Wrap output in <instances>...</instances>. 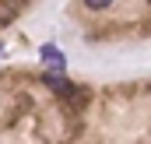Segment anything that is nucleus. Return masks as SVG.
Segmentation results:
<instances>
[{
    "instance_id": "nucleus-5",
    "label": "nucleus",
    "mask_w": 151,
    "mask_h": 144,
    "mask_svg": "<svg viewBox=\"0 0 151 144\" xmlns=\"http://www.w3.org/2000/svg\"><path fill=\"white\" fill-rule=\"evenodd\" d=\"M148 4H151V0H148Z\"/></svg>"
},
{
    "instance_id": "nucleus-1",
    "label": "nucleus",
    "mask_w": 151,
    "mask_h": 144,
    "mask_svg": "<svg viewBox=\"0 0 151 144\" xmlns=\"http://www.w3.org/2000/svg\"><path fill=\"white\" fill-rule=\"evenodd\" d=\"M42 81H46V84H49L53 91H60L63 99H77V88L70 84V81H67V77H63V74H53V71H46V74H42Z\"/></svg>"
},
{
    "instance_id": "nucleus-2",
    "label": "nucleus",
    "mask_w": 151,
    "mask_h": 144,
    "mask_svg": "<svg viewBox=\"0 0 151 144\" xmlns=\"http://www.w3.org/2000/svg\"><path fill=\"white\" fill-rule=\"evenodd\" d=\"M39 56H42V63H49V67H53L56 74L67 67V60H63V53H60L56 46H42V49H39Z\"/></svg>"
},
{
    "instance_id": "nucleus-4",
    "label": "nucleus",
    "mask_w": 151,
    "mask_h": 144,
    "mask_svg": "<svg viewBox=\"0 0 151 144\" xmlns=\"http://www.w3.org/2000/svg\"><path fill=\"white\" fill-rule=\"evenodd\" d=\"M113 0H84V7H91V11H106Z\"/></svg>"
},
{
    "instance_id": "nucleus-3",
    "label": "nucleus",
    "mask_w": 151,
    "mask_h": 144,
    "mask_svg": "<svg viewBox=\"0 0 151 144\" xmlns=\"http://www.w3.org/2000/svg\"><path fill=\"white\" fill-rule=\"evenodd\" d=\"M14 11H18V4H4V7H0V21L7 25V21L14 18Z\"/></svg>"
}]
</instances>
